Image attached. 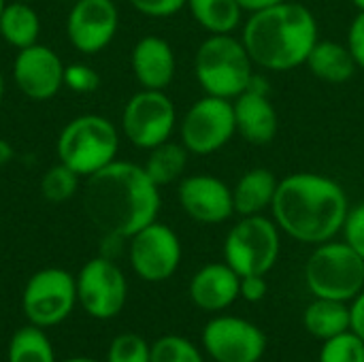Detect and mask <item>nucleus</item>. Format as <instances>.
<instances>
[{"label": "nucleus", "instance_id": "nucleus-11", "mask_svg": "<svg viewBox=\"0 0 364 362\" xmlns=\"http://www.w3.org/2000/svg\"><path fill=\"white\" fill-rule=\"evenodd\" d=\"M181 241L177 233L162 224L151 222L128 239V260L136 277L149 284L171 280L181 265Z\"/></svg>", "mask_w": 364, "mask_h": 362}, {"label": "nucleus", "instance_id": "nucleus-17", "mask_svg": "<svg viewBox=\"0 0 364 362\" xmlns=\"http://www.w3.org/2000/svg\"><path fill=\"white\" fill-rule=\"evenodd\" d=\"M237 132L250 145H269L279 132V113L269 96V83L254 73L247 90L232 100Z\"/></svg>", "mask_w": 364, "mask_h": 362}, {"label": "nucleus", "instance_id": "nucleus-3", "mask_svg": "<svg viewBox=\"0 0 364 362\" xmlns=\"http://www.w3.org/2000/svg\"><path fill=\"white\" fill-rule=\"evenodd\" d=\"M241 41L256 66L284 73L305 64L318 43V21L305 4L286 0L250 13Z\"/></svg>", "mask_w": 364, "mask_h": 362}, {"label": "nucleus", "instance_id": "nucleus-19", "mask_svg": "<svg viewBox=\"0 0 364 362\" xmlns=\"http://www.w3.org/2000/svg\"><path fill=\"white\" fill-rule=\"evenodd\" d=\"M241 277L226 262H209L200 267L190 280V301L209 314L228 309L239 299Z\"/></svg>", "mask_w": 364, "mask_h": 362}, {"label": "nucleus", "instance_id": "nucleus-22", "mask_svg": "<svg viewBox=\"0 0 364 362\" xmlns=\"http://www.w3.org/2000/svg\"><path fill=\"white\" fill-rule=\"evenodd\" d=\"M0 36L13 49H26L38 43L41 17L30 2L6 0L0 15Z\"/></svg>", "mask_w": 364, "mask_h": 362}, {"label": "nucleus", "instance_id": "nucleus-28", "mask_svg": "<svg viewBox=\"0 0 364 362\" xmlns=\"http://www.w3.org/2000/svg\"><path fill=\"white\" fill-rule=\"evenodd\" d=\"M149 362H205L200 350L181 335H164L151 344Z\"/></svg>", "mask_w": 364, "mask_h": 362}, {"label": "nucleus", "instance_id": "nucleus-26", "mask_svg": "<svg viewBox=\"0 0 364 362\" xmlns=\"http://www.w3.org/2000/svg\"><path fill=\"white\" fill-rule=\"evenodd\" d=\"M6 362H55L53 344L45 335V329L28 324L15 331L9 339Z\"/></svg>", "mask_w": 364, "mask_h": 362}, {"label": "nucleus", "instance_id": "nucleus-35", "mask_svg": "<svg viewBox=\"0 0 364 362\" xmlns=\"http://www.w3.org/2000/svg\"><path fill=\"white\" fill-rule=\"evenodd\" d=\"M267 275H245L241 277L239 286V297L245 299L247 303H260L267 297Z\"/></svg>", "mask_w": 364, "mask_h": 362}, {"label": "nucleus", "instance_id": "nucleus-8", "mask_svg": "<svg viewBox=\"0 0 364 362\" xmlns=\"http://www.w3.org/2000/svg\"><path fill=\"white\" fill-rule=\"evenodd\" d=\"M77 303V280L60 267L36 271L21 292V312L28 324L38 329H53L62 324Z\"/></svg>", "mask_w": 364, "mask_h": 362}, {"label": "nucleus", "instance_id": "nucleus-41", "mask_svg": "<svg viewBox=\"0 0 364 362\" xmlns=\"http://www.w3.org/2000/svg\"><path fill=\"white\" fill-rule=\"evenodd\" d=\"M352 2L356 4V9H358V11H364V0H352Z\"/></svg>", "mask_w": 364, "mask_h": 362}, {"label": "nucleus", "instance_id": "nucleus-40", "mask_svg": "<svg viewBox=\"0 0 364 362\" xmlns=\"http://www.w3.org/2000/svg\"><path fill=\"white\" fill-rule=\"evenodd\" d=\"M2 98H4V77L0 73V105H2Z\"/></svg>", "mask_w": 364, "mask_h": 362}, {"label": "nucleus", "instance_id": "nucleus-39", "mask_svg": "<svg viewBox=\"0 0 364 362\" xmlns=\"http://www.w3.org/2000/svg\"><path fill=\"white\" fill-rule=\"evenodd\" d=\"M62 362H100L96 361V358H87V356H75V358H66V361Z\"/></svg>", "mask_w": 364, "mask_h": 362}, {"label": "nucleus", "instance_id": "nucleus-21", "mask_svg": "<svg viewBox=\"0 0 364 362\" xmlns=\"http://www.w3.org/2000/svg\"><path fill=\"white\" fill-rule=\"evenodd\" d=\"M305 66L320 81L335 83V85L350 81L358 70V64L352 51L348 49V45L337 41H320V38L309 51Z\"/></svg>", "mask_w": 364, "mask_h": 362}, {"label": "nucleus", "instance_id": "nucleus-16", "mask_svg": "<svg viewBox=\"0 0 364 362\" xmlns=\"http://www.w3.org/2000/svg\"><path fill=\"white\" fill-rule=\"evenodd\" d=\"M62 58L47 45H30L19 49L13 60V81L30 100H49L64 87Z\"/></svg>", "mask_w": 364, "mask_h": 362}, {"label": "nucleus", "instance_id": "nucleus-5", "mask_svg": "<svg viewBox=\"0 0 364 362\" xmlns=\"http://www.w3.org/2000/svg\"><path fill=\"white\" fill-rule=\"evenodd\" d=\"M119 132L115 124L102 115L85 113L73 117L58 134V162L70 166L83 179L117 160Z\"/></svg>", "mask_w": 364, "mask_h": 362}, {"label": "nucleus", "instance_id": "nucleus-7", "mask_svg": "<svg viewBox=\"0 0 364 362\" xmlns=\"http://www.w3.org/2000/svg\"><path fill=\"white\" fill-rule=\"evenodd\" d=\"M282 230L273 218L245 215L241 218L224 239V262L245 275H267L282 254Z\"/></svg>", "mask_w": 364, "mask_h": 362}, {"label": "nucleus", "instance_id": "nucleus-13", "mask_svg": "<svg viewBox=\"0 0 364 362\" xmlns=\"http://www.w3.org/2000/svg\"><path fill=\"white\" fill-rule=\"evenodd\" d=\"M203 348L215 362H260L267 352V335L239 316H218L203 329Z\"/></svg>", "mask_w": 364, "mask_h": 362}, {"label": "nucleus", "instance_id": "nucleus-38", "mask_svg": "<svg viewBox=\"0 0 364 362\" xmlns=\"http://www.w3.org/2000/svg\"><path fill=\"white\" fill-rule=\"evenodd\" d=\"M13 158H15V147L6 139H0V166L9 164Z\"/></svg>", "mask_w": 364, "mask_h": 362}, {"label": "nucleus", "instance_id": "nucleus-37", "mask_svg": "<svg viewBox=\"0 0 364 362\" xmlns=\"http://www.w3.org/2000/svg\"><path fill=\"white\" fill-rule=\"evenodd\" d=\"M241 4V9L245 13H256V11H262V9H269V6H275L279 2H286V0H237Z\"/></svg>", "mask_w": 364, "mask_h": 362}, {"label": "nucleus", "instance_id": "nucleus-15", "mask_svg": "<svg viewBox=\"0 0 364 362\" xmlns=\"http://www.w3.org/2000/svg\"><path fill=\"white\" fill-rule=\"evenodd\" d=\"M177 201L183 213L205 226H218L235 215L232 188L213 175H188L177 186Z\"/></svg>", "mask_w": 364, "mask_h": 362}, {"label": "nucleus", "instance_id": "nucleus-27", "mask_svg": "<svg viewBox=\"0 0 364 362\" xmlns=\"http://www.w3.org/2000/svg\"><path fill=\"white\" fill-rule=\"evenodd\" d=\"M81 179L83 177L79 173H75L70 166L58 162V164H53L51 169H47L43 173V177H41V196L47 203H53V205L66 203L79 192Z\"/></svg>", "mask_w": 364, "mask_h": 362}, {"label": "nucleus", "instance_id": "nucleus-14", "mask_svg": "<svg viewBox=\"0 0 364 362\" xmlns=\"http://www.w3.org/2000/svg\"><path fill=\"white\" fill-rule=\"evenodd\" d=\"M119 30V9L113 0H75L66 17L70 45L85 55L107 49Z\"/></svg>", "mask_w": 364, "mask_h": 362}, {"label": "nucleus", "instance_id": "nucleus-10", "mask_svg": "<svg viewBox=\"0 0 364 362\" xmlns=\"http://www.w3.org/2000/svg\"><path fill=\"white\" fill-rule=\"evenodd\" d=\"M177 128V109L164 90H141L128 98L122 111V134L139 149L168 141Z\"/></svg>", "mask_w": 364, "mask_h": 362}, {"label": "nucleus", "instance_id": "nucleus-25", "mask_svg": "<svg viewBox=\"0 0 364 362\" xmlns=\"http://www.w3.org/2000/svg\"><path fill=\"white\" fill-rule=\"evenodd\" d=\"M194 21L209 34H232L243 21V9L237 0H188Z\"/></svg>", "mask_w": 364, "mask_h": 362}, {"label": "nucleus", "instance_id": "nucleus-20", "mask_svg": "<svg viewBox=\"0 0 364 362\" xmlns=\"http://www.w3.org/2000/svg\"><path fill=\"white\" fill-rule=\"evenodd\" d=\"M277 186L279 179L271 169L256 166L245 171L232 186L235 213L245 218V215H262L264 211H271Z\"/></svg>", "mask_w": 364, "mask_h": 362}, {"label": "nucleus", "instance_id": "nucleus-43", "mask_svg": "<svg viewBox=\"0 0 364 362\" xmlns=\"http://www.w3.org/2000/svg\"><path fill=\"white\" fill-rule=\"evenodd\" d=\"M17 2H32V0H17Z\"/></svg>", "mask_w": 364, "mask_h": 362}, {"label": "nucleus", "instance_id": "nucleus-30", "mask_svg": "<svg viewBox=\"0 0 364 362\" xmlns=\"http://www.w3.org/2000/svg\"><path fill=\"white\" fill-rule=\"evenodd\" d=\"M151 361V346L136 333H122L117 335L107 350L105 362H149Z\"/></svg>", "mask_w": 364, "mask_h": 362}, {"label": "nucleus", "instance_id": "nucleus-24", "mask_svg": "<svg viewBox=\"0 0 364 362\" xmlns=\"http://www.w3.org/2000/svg\"><path fill=\"white\" fill-rule=\"evenodd\" d=\"M188 158L190 151L183 147V143H175V141H164L156 147L149 149V156L143 164L145 173L151 177V181L162 188V186H171L175 181H181L188 169Z\"/></svg>", "mask_w": 364, "mask_h": 362}, {"label": "nucleus", "instance_id": "nucleus-18", "mask_svg": "<svg viewBox=\"0 0 364 362\" xmlns=\"http://www.w3.org/2000/svg\"><path fill=\"white\" fill-rule=\"evenodd\" d=\"M132 75L143 90H166L177 73V58L162 36H141L130 51Z\"/></svg>", "mask_w": 364, "mask_h": 362}, {"label": "nucleus", "instance_id": "nucleus-23", "mask_svg": "<svg viewBox=\"0 0 364 362\" xmlns=\"http://www.w3.org/2000/svg\"><path fill=\"white\" fill-rule=\"evenodd\" d=\"M305 331L320 341L350 331V305L331 299H314L303 314Z\"/></svg>", "mask_w": 364, "mask_h": 362}, {"label": "nucleus", "instance_id": "nucleus-1", "mask_svg": "<svg viewBox=\"0 0 364 362\" xmlns=\"http://www.w3.org/2000/svg\"><path fill=\"white\" fill-rule=\"evenodd\" d=\"M83 211L102 237L130 239L158 220L160 188L143 164L113 160L83 179Z\"/></svg>", "mask_w": 364, "mask_h": 362}, {"label": "nucleus", "instance_id": "nucleus-6", "mask_svg": "<svg viewBox=\"0 0 364 362\" xmlns=\"http://www.w3.org/2000/svg\"><path fill=\"white\" fill-rule=\"evenodd\" d=\"M305 284L314 299L350 303L363 292L364 260L346 241H324L305 262Z\"/></svg>", "mask_w": 364, "mask_h": 362}, {"label": "nucleus", "instance_id": "nucleus-4", "mask_svg": "<svg viewBox=\"0 0 364 362\" xmlns=\"http://www.w3.org/2000/svg\"><path fill=\"white\" fill-rule=\"evenodd\" d=\"M194 77L205 94L235 100L254 77V62L241 38L209 34L194 53Z\"/></svg>", "mask_w": 364, "mask_h": 362}, {"label": "nucleus", "instance_id": "nucleus-42", "mask_svg": "<svg viewBox=\"0 0 364 362\" xmlns=\"http://www.w3.org/2000/svg\"><path fill=\"white\" fill-rule=\"evenodd\" d=\"M4 2H6V0H0V15H2V9H4Z\"/></svg>", "mask_w": 364, "mask_h": 362}, {"label": "nucleus", "instance_id": "nucleus-9", "mask_svg": "<svg viewBox=\"0 0 364 362\" xmlns=\"http://www.w3.org/2000/svg\"><path fill=\"white\" fill-rule=\"evenodd\" d=\"M237 134L232 100L205 94L190 105L179 122V139L194 156H209L226 147Z\"/></svg>", "mask_w": 364, "mask_h": 362}, {"label": "nucleus", "instance_id": "nucleus-12", "mask_svg": "<svg viewBox=\"0 0 364 362\" xmlns=\"http://www.w3.org/2000/svg\"><path fill=\"white\" fill-rule=\"evenodd\" d=\"M75 280L77 301L87 316L96 320H111L124 309L128 299V282L115 260L96 256L81 267Z\"/></svg>", "mask_w": 364, "mask_h": 362}, {"label": "nucleus", "instance_id": "nucleus-32", "mask_svg": "<svg viewBox=\"0 0 364 362\" xmlns=\"http://www.w3.org/2000/svg\"><path fill=\"white\" fill-rule=\"evenodd\" d=\"M341 233L343 241L364 260V203L350 207Z\"/></svg>", "mask_w": 364, "mask_h": 362}, {"label": "nucleus", "instance_id": "nucleus-33", "mask_svg": "<svg viewBox=\"0 0 364 362\" xmlns=\"http://www.w3.org/2000/svg\"><path fill=\"white\" fill-rule=\"evenodd\" d=\"M132 9L147 17H171L186 9L188 0H128Z\"/></svg>", "mask_w": 364, "mask_h": 362}, {"label": "nucleus", "instance_id": "nucleus-31", "mask_svg": "<svg viewBox=\"0 0 364 362\" xmlns=\"http://www.w3.org/2000/svg\"><path fill=\"white\" fill-rule=\"evenodd\" d=\"M64 87L75 94H94L100 87V75L90 64H83V62L66 64Z\"/></svg>", "mask_w": 364, "mask_h": 362}, {"label": "nucleus", "instance_id": "nucleus-29", "mask_svg": "<svg viewBox=\"0 0 364 362\" xmlns=\"http://www.w3.org/2000/svg\"><path fill=\"white\" fill-rule=\"evenodd\" d=\"M318 362H364V341L352 331L322 341Z\"/></svg>", "mask_w": 364, "mask_h": 362}, {"label": "nucleus", "instance_id": "nucleus-34", "mask_svg": "<svg viewBox=\"0 0 364 362\" xmlns=\"http://www.w3.org/2000/svg\"><path fill=\"white\" fill-rule=\"evenodd\" d=\"M348 49L352 51L358 68H364V11H358L348 30Z\"/></svg>", "mask_w": 364, "mask_h": 362}, {"label": "nucleus", "instance_id": "nucleus-44", "mask_svg": "<svg viewBox=\"0 0 364 362\" xmlns=\"http://www.w3.org/2000/svg\"><path fill=\"white\" fill-rule=\"evenodd\" d=\"M60 2H70V0H60ZM73 2H75V0H73Z\"/></svg>", "mask_w": 364, "mask_h": 362}, {"label": "nucleus", "instance_id": "nucleus-2", "mask_svg": "<svg viewBox=\"0 0 364 362\" xmlns=\"http://www.w3.org/2000/svg\"><path fill=\"white\" fill-rule=\"evenodd\" d=\"M350 211L346 190L320 173H292L279 179L271 218L290 239L307 245H320L335 239Z\"/></svg>", "mask_w": 364, "mask_h": 362}, {"label": "nucleus", "instance_id": "nucleus-36", "mask_svg": "<svg viewBox=\"0 0 364 362\" xmlns=\"http://www.w3.org/2000/svg\"><path fill=\"white\" fill-rule=\"evenodd\" d=\"M350 331L364 341V288L356 299L350 301Z\"/></svg>", "mask_w": 364, "mask_h": 362}]
</instances>
